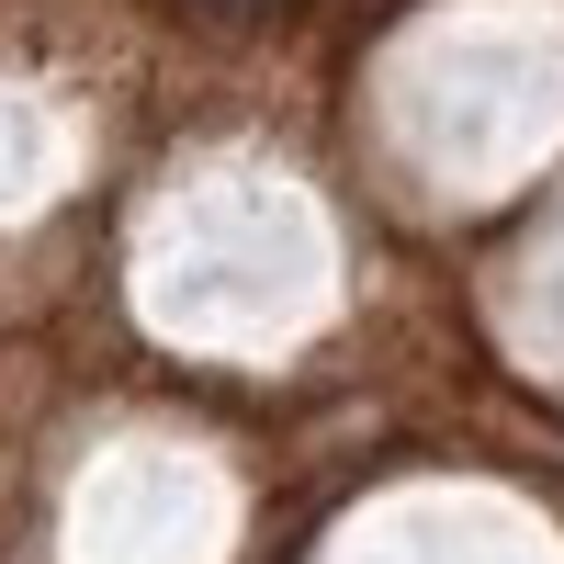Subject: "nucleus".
<instances>
[{"label":"nucleus","mask_w":564,"mask_h":564,"mask_svg":"<svg viewBox=\"0 0 564 564\" xmlns=\"http://www.w3.org/2000/svg\"><path fill=\"white\" fill-rule=\"evenodd\" d=\"M34 406H45V350L34 339H0V441H12Z\"/></svg>","instance_id":"f257e3e1"}]
</instances>
